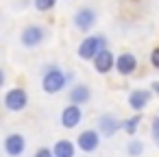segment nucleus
<instances>
[{
  "mask_svg": "<svg viewBox=\"0 0 159 157\" xmlns=\"http://www.w3.org/2000/svg\"><path fill=\"white\" fill-rule=\"evenodd\" d=\"M50 150H52V157H74V155H76L74 144H72L70 140H57Z\"/></svg>",
  "mask_w": 159,
  "mask_h": 157,
  "instance_id": "obj_14",
  "label": "nucleus"
},
{
  "mask_svg": "<svg viewBox=\"0 0 159 157\" xmlns=\"http://www.w3.org/2000/svg\"><path fill=\"white\" fill-rule=\"evenodd\" d=\"M44 37H46V29H44V26H39V24H29V26L22 29L20 42H22V46H26V48H35V46H39V44L44 42Z\"/></svg>",
  "mask_w": 159,
  "mask_h": 157,
  "instance_id": "obj_3",
  "label": "nucleus"
},
{
  "mask_svg": "<svg viewBox=\"0 0 159 157\" xmlns=\"http://www.w3.org/2000/svg\"><path fill=\"white\" fill-rule=\"evenodd\" d=\"M76 146L83 150V153H94L98 146H100V133L94 131V129H85L79 133L76 137Z\"/></svg>",
  "mask_w": 159,
  "mask_h": 157,
  "instance_id": "obj_5",
  "label": "nucleus"
},
{
  "mask_svg": "<svg viewBox=\"0 0 159 157\" xmlns=\"http://www.w3.org/2000/svg\"><path fill=\"white\" fill-rule=\"evenodd\" d=\"M5 150H7V155H11V157H20V155L26 150V140H24V135H20V133L7 135V137H5Z\"/></svg>",
  "mask_w": 159,
  "mask_h": 157,
  "instance_id": "obj_8",
  "label": "nucleus"
},
{
  "mask_svg": "<svg viewBox=\"0 0 159 157\" xmlns=\"http://www.w3.org/2000/svg\"><path fill=\"white\" fill-rule=\"evenodd\" d=\"M105 46H107V39H105L102 35H87V37L79 44L76 53H79V57H81V59L92 61V59H94V55H96L100 48H105Z\"/></svg>",
  "mask_w": 159,
  "mask_h": 157,
  "instance_id": "obj_2",
  "label": "nucleus"
},
{
  "mask_svg": "<svg viewBox=\"0 0 159 157\" xmlns=\"http://www.w3.org/2000/svg\"><path fill=\"white\" fill-rule=\"evenodd\" d=\"M72 22H74V26H76L79 31L87 33V31H92V26L96 24V11L89 9V7H83V9H79V11L74 13Z\"/></svg>",
  "mask_w": 159,
  "mask_h": 157,
  "instance_id": "obj_6",
  "label": "nucleus"
},
{
  "mask_svg": "<svg viewBox=\"0 0 159 157\" xmlns=\"http://www.w3.org/2000/svg\"><path fill=\"white\" fill-rule=\"evenodd\" d=\"M92 98V92H89V87L87 85H74L72 90H70V103L72 105H85L87 100Z\"/></svg>",
  "mask_w": 159,
  "mask_h": 157,
  "instance_id": "obj_13",
  "label": "nucleus"
},
{
  "mask_svg": "<svg viewBox=\"0 0 159 157\" xmlns=\"http://www.w3.org/2000/svg\"><path fill=\"white\" fill-rule=\"evenodd\" d=\"M81 120H83V111H81L79 105H68V107L61 111V124H63L66 129H74V127H79Z\"/></svg>",
  "mask_w": 159,
  "mask_h": 157,
  "instance_id": "obj_9",
  "label": "nucleus"
},
{
  "mask_svg": "<svg viewBox=\"0 0 159 157\" xmlns=\"http://www.w3.org/2000/svg\"><path fill=\"white\" fill-rule=\"evenodd\" d=\"M148 103H150V92L148 90H133L129 94V107L135 109V111H142Z\"/></svg>",
  "mask_w": 159,
  "mask_h": 157,
  "instance_id": "obj_11",
  "label": "nucleus"
},
{
  "mask_svg": "<svg viewBox=\"0 0 159 157\" xmlns=\"http://www.w3.org/2000/svg\"><path fill=\"white\" fill-rule=\"evenodd\" d=\"M139 122H142V118L139 116H133V118H126L124 122H122V129L129 133V135H135V131L139 129Z\"/></svg>",
  "mask_w": 159,
  "mask_h": 157,
  "instance_id": "obj_15",
  "label": "nucleus"
},
{
  "mask_svg": "<svg viewBox=\"0 0 159 157\" xmlns=\"http://www.w3.org/2000/svg\"><path fill=\"white\" fill-rule=\"evenodd\" d=\"M66 83H68V76H66V72H63L59 66H48V68L44 70V74H42V90H44L46 94H57V92H61V90L66 87Z\"/></svg>",
  "mask_w": 159,
  "mask_h": 157,
  "instance_id": "obj_1",
  "label": "nucleus"
},
{
  "mask_svg": "<svg viewBox=\"0 0 159 157\" xmlns=\"http://www.w3.org/2000/svg\"><path fill=\"white\" fill-rule=\"evenodd\" d=\"M5 79H7V76H5V70H0V87L5 85Z\"/></svg>",
  "mask_w": 159,
  "mask_h": 157,
  "instance_id": "obj_21",
  "label": "nucleus"
},
{
  "mask_svg": "<svg viewBox=\"0 0 159 157\" xmlns=\"http://www.w3.org/2000/svg\"><path fill=\"white\" fill-rule=\"evenodd\" d=\"M120 127H122V122H120L116 116H111V113H105V116H100V118H98V129H100V133H102V135H107V137H109V135H113Z\"/></svg>",
  "mask_w": 159,
  "mask_h": 157,
  "instance_id": "obj_12",
  "label": "nucleus"
},
{
  "mask_svg": "<svg viewBox=\"0 0 159 157\" xmlns=\"http://www.w3.org/2000/svg\"><path fill=\"white\" fill-rule=\"evenodd\" d=\"M35 157H52V150H50V148H39V150L35 153Z\"/></svg>",
  "mask_w": 159,
  "mask_h": 157,
  "instance_id": "obj_20",
  "label": "nucleus"
},
{
  "mask_svg": "<svg viewBox=\"0 0 159 157\" xmlns=\"http://www.w3.org/2000/svg\"><path fill=\"white\" fill-rule=\"evenodd\" d=\"M94 68H96V72H100V74H107L109 70H113V61H116V57H113V53L105 46V48H100L96 55H94Z\"/></svg>",
  "mask_w": 159,
  "mask_h": 157,
  "instance_id": "obj_7",
  "label": "nucleus"
},
{
  "mask_svg": "<svg viewBox=\"0 0 159 157\" xmlns=\"http://www.w3.org/2000/svg\"><path fill=\"white\" fill-rule=\"evenodd\" d=\"M113 68H116L120 74H133V72L137 70V59H135L133 53H122L120 57H116Z\"/></svg>",
  "mask_w": 159,
  "mask_h": 157,
  "instance_id": "obj_10",
  "label": "nucleus"
},
{
  "mask_svg": "<svg viewBox=\"0 0 159 157\" xmlns=\"http://www.w3.org/2000/svg\"><path fill=\"white\" fill-rule=\"evenodd\" d=\"M26 105H29V94L22 87H11L5 94V107L9 111H22L26 109Z\"/></svg>",
  "mask_w": 159,
  "mask_h": 157,
  "instance_id": "obj_4",
  "label": "nucleus"
},
{
  "mask_svg": "<svg viewBox=\"0 0 159 157\" xmlns=\"http://www.w3.org/2000/svg\"><path fill=\"white\" fill-rule=\"evenodd\" d=\"M33 5H35L37 11H50V9L57 5V0H35Z\"/></svg>",
  "mask_w": 159,
  "mask_h": 157,
  "instance_id": "obj_17",
  "label": "nucleus"
},
{
  "mask_svg": "<svg viewBox=\"0 0 159 157\" xmlns=\"http://www.w3.org/2000/svg\"><path fill=\"white\" fill-rule=\"evenodd\" d=\"M152 87H155V92L159 94V83H152Z\"/></svg>",
  "mask_w": 159,
  "mask_h": 157,
  "instance_id": "obj_22",
  "label": "nucleus"
},
{
  "mask_svg": "<svg viewBox=\"0 0 159 157\" xmlns=\"http://www.w3.org/2000/svg\"><path fill=\"white\" fill-rule=\"evenodd\" d=\"M150 133H152V140H155V144L159 146V116L152 120V127H150Z\"/></svg>",
  "mask_w": 159,
  "mask_h": 157,
  "instance_id": "obj_18",
  "label": "nucleus"
},
{
  "mask_svg": "<svg viewBox=\"0 0 159 157\" xmlns=\"http://www.w3.org/2000/svg\"><path fill=\"white\" fill-rule=\"evenodd\" d=\"M126 153H129L131 157H139V155L144 153V144H142L139 140H131V142L126 144Z\"/></svg>",
  "mask_w": 159,
  "mask_h": 157,
  "instance_id": "obj_16",
  "label": "nucleus"
},
{
  "mask_svg": "<svg viewBox=\"0 0 159 157\" xmlns=\"http://www.w3.org/2000/svg\"><path fill=\"white\" fill-rule=\"evenodd\" d=\"M150 63H152L155 70H159V48H155V50L150 53Z\"/></svg>",
  "mask_w": 159,
  "mask_h": 157,
  "instance_id": "obj_19",
  "label": "nucleus"
}]
</instances>
